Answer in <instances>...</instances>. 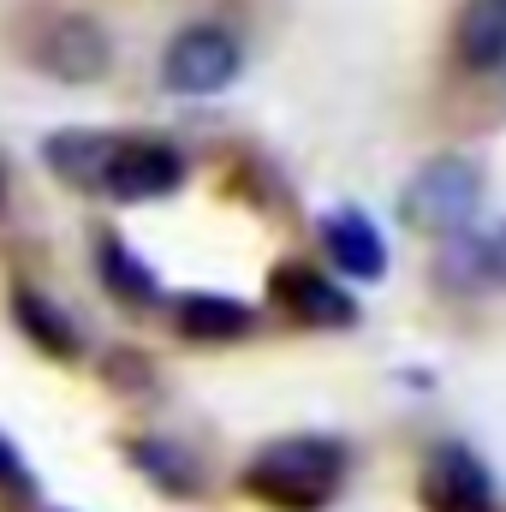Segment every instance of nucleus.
I'll list each match as a JSON object with an SVG mask.
<instances>
[{"mask_svg":"<svg viewBox=\"0 0 506 512\" xmlns=\"http://www.w3.org/2000/svg\"><path fill=\"white\" fill-rule=\"evenodd\" d=\"M501 6H506V0H501Z\"/></svg>","mask_w":506,"mask_h":512,"instance_id":"nucleus-17","label":"nucleus"},{"mask_svg":"<svg viewBox=\"0 0 506 512\" xmlns=\"http://www.w3.org/2000/svg\"><path fill=\"white\" fill-rule=\"evenodd\" d=\"M173 322L185 340H239V334H251V304L221 298V292H191V298H179Z\"/></svg>","mask_w":506,"mask_h":512,"instance_id":"nucleus-11","label":"nucleus"},{"mask_svg":"<svg viewBox=\"0 0 506 512\" xmlns=\"http://www.w3.org/2000/svg\"><path fill=\"white\" fill-rule=\"evenodd\" d=\"M36 60H42V72L60 78V84H96V78L108 72V60H114V42H108V30H102L96 18L66 12V18H54V24L42 30Z\"/></svg>","mask_w":506,"mask_h":512,"instance_id":"nucleus-5","label":"nucleus"},{"mask_svg":"<svg viewBox=\"0 0 506 512\" xmlns=\"http://www.w3.org/2000/svg\"><path fill=\"white\" fill-rule=\"evenodd\" d=\"M274 298H280L298 322H310V328H352V322H358V304H352L334 280H322V274H310V268H280V274H274Z\"/></svg>","mask_w":506,"mask_h":512,"instance_id":"nucleus-7","label":"nucleus"},{"mask_svg":"<svg viewBox=\"0 0 506 512\" xmlns=\"http://www.w3.org/2000/svg\"><path fill=\"white\" fill-rule=\"evenodd\" d=\"M423 512H501L495 477L483 471L477 453H465L459 441L429 447L423 465Z\"/></svg>","mask_w":506,"mask_h":512,"instance_id":"nucleus-4","label":"nucleus"},{"mask_svg":"<svg viewBox=\"0 0 506 512\" xmlns=\"http://www.w3.org/2000/svg\"><path fill=\"white\" fill-rule=\"evenodd\" d=\"M483 209V167L465 155H435L429 167H417L399 191V215L411 233L447 239L459 227H471V215Z\"/></svg>","mask_w":506,"mask_h":512,"instance_id":"nucleus-2","label":"nucleus"},{"mask_svg":"<svg viewBox=\"0 0 506 512\" xmlns=\"http://www.w3.org/2000/svg\"><path fill=\"white\" fill-rule=\"evenodd\" d=\"M346 483V447L328 435H292L245 465V489L274 512H322Z\"/></svg>","mask_w":506,"mask_h":512,"instance_id":"nucleus-1","label":"nucleus"},{"mask_svg":"<svg viewBox=\"0 0 506 512\" xmlns=\"http://www.w3.org/2000/svg\"><path fill=\"white\" fill-rule=\"evenodd\" d=\"M114 155H120V137L114 131H54L48 137V167L66 185H78V191H102Z\"/></svg>","mask_w":506,"mask_h":512,"instance_id":"nucleus-8","label":"nucleus"},{"mask_svg":"<svg viewBox=\"0 0 506 512\" xmlns=\"http://www.w3.org/2000/svg\"><path fill=\"white\" fill-rule=\"evenodd\" d=\"M18 322L42 340V352H54V358H72V352H78V334H72V328H66V322L42 304V298H30V292L18 298Z\"/></svg>","mask_w":506,"mask_h":512,"instance_id":"nucleus-13","label":"nucleus"},{"mask_svg":"<svg viewBox=\"0 0 506 512\" xmlns=\"http://www.w3.org/2000/svg\"><path fill=\"white\" fill-rule=\"evenodd\" d=\"M483 256H489V268H495V274L506 280V227L495 233V239H489V251H483Z\"/></svg>","mask_w":506,"mask_h":512,"instance_id":"nucleus-16","label":"nucleus"},{"mask_svg":"<svg viewBox=\"0 0 506 512\" xmlns=\"http://www.w3.org/2000/svg\"><path fill=\"white\" fill-rule=\"evenodd\" d=\"M459 60L471 72H501L506 66V6L501 0H471L459 12Z\"/></svg>","mask_w":506,"mask_h":512,"instance_id":"nucleus-10","label":"nucleus"},{"mask_svg":"<svg viewBox=\"0 0 506 512\" xmlns=\"http://www.w3.org/2000/svg\"><path fill=\"white\" fill-rule=\"evenodd\" d=\"M322 251L334 256V268L352 274V280H381V274H387L381 233L358 215V209H334V215L322 221Z\"/></svg>","mask_w":506,"mask_h":512,"instance_id":"nucleus-9","label":"nucleus"},{"mask_svg":"<svg viewBox=\"0 0 506 512\" xmlns=\"http://www.w3.org/2000/svg\"><path fill=\"white\" fill-rule=\"evenodd\" d=\"M239 66H245V54H239V42L221 24H191V30H179L167 42L161 84L173 96H215V90H227L239 78Z\"/></svg>","mask_w":506,"mask_h":512,"instance_id":"nucleus-3","label":"nucleus"},{"mask_svg":"<svg viewBox=\"0 0 506 512\" xmlns=\"http://www.w3.org/2000/svg\"><path fill=\"white\" fill-rule=\"evenodd\" d=\"M0 483H24V465H18V453L0 441Z\"/></svg>","mask_w":506,"mask_h":512,"instance_id":"nucleus-15","label":"nucleus"},{"mask_svg":"<svg viewBox=\"0 0 506 512\" xmlns=\"http://www.w3.org/2000/svg\"><path fill=\"white\" fill-rule=\"evenodd\" d=\"M179 179H185V161H179V149H167V143H126L120 137V155H114V167H108V197H120V203H143V197H167V191H179Z\"/></svg>","mask_w":506,"mask_h":512,"instance_id":"nucleus-6","label":"nucleus"},{"mask_svg":"<svg viewBox=\"0 0 506 512\" xmlns=\"http://www.w3.org/2000/svg\"><path fill=\"white\" fill-rule=\"evenodd\" d=\"M131 459H137L161 489H173V495H191V489H197V471H191L179 453H161V441H137V447H131Z\"/></svg>","mask_w":506,"mask_h":512,"instance_id":"nucleus-14","label":"nucleus"},{"mask_svg":"<svg viewBox=\"0 0 506 512\" xmlns=\"http://www.w3.org/2000/svg\"><path fill=\"white\" fill-rule=\"evenodd\" d=\"M102 280H108L120 298H131V304H155V274H149V268L120 245V239H108V245H102Z\"/></svg>","mask_w":506,"mask_h":512,"instance_id":"nucleus-12","label":"nucleus"}]
</instances>
